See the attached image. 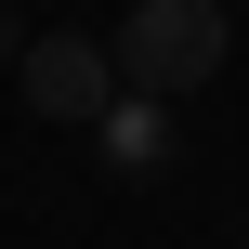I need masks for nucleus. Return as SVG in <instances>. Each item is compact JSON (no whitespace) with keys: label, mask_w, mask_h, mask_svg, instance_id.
<instances>
[{"label":"nucleus","mask_w":249,"mask_h":249,"mask_svg":"<svg viewBox=\"0 0 249 249\" xmlns=\"http://www.w3.org/2000/svg\"><path fill=\"white\" fill-rule=\"evenodd\" d=\"M13 53H26V26H13V0H0V66H13Z\"/></svg>","instance_id":"obj_4"},{"label":"nucleus","mask_w":249,"mask_h":249,"mask_svg":"<svg viewBox=\"0 0 249 249\" xmlns=\"http://www.w3.org/2000/svg\"><path fill=\"white\" fill-rule=\"evenodd\" d=\"M13 92H26V118L92 131V118L118 105V53H105V39H79V26H66V39H26V53H13Z\"/></svg>","instance_id":"obj_2"},{"label":"nucleus","mask_w":249,"mask_h":249,"mask_svg":"<svg viewBox=\"0 0 249 249\" xmlns=\"http://www.w3.org/2000/svg\"><path fill=\"white\" fill-rule=\"evenodd\" d=\"M92 144H105V171H118V184H158V171L184 158V131H171V105H158V92H118V105L92 118Z\"/></svg>","instance_id":"obj_3"},{"label":"nucleus","mask_w":249,"mask_h":249,"mask_svg":"<svg viewBox=\"0 0 249 249\" xmlns=\"http://www.w3.org/2000/svg\"><path fill=\"white\" fill-rule=\"evenodd\" d=\"M105 53H118V92H158V105H184L197 79H223V53H236V13H223V0H131Z\"/></svg>","instance_id":"obj_1"}]
</instances>
